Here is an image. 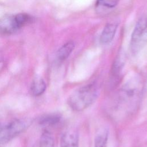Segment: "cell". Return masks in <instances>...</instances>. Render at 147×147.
I'll use <instances>...</instances> for the list:
<instances>
[{
  "label": "cell",
  "mask_w": 147,
  "mask_h": 147,
  "mask_svg": "<svg viewBox=\"0 0 147 147\" xmlns=\"http://www.w3.org/2000/svg\"><path fill=\"white\" fill-rule=\"evenodd\" d=\"M143 90L142 80L135 77L127 81L119 91L116 101L117 110L123 114L131 113L137 106Z\"/></svg>",
  "instance_id": "obj_1"
},
{
  "label": "cell",
  "mask_w": 147,
  "mask_h": 147,
  "mask_svg": "<svg viewBox=\"0 0 147 147\" xmlns=\"http://www.w3.org/2000/svg\"><path fill=\"white\" fill-rule=\"evenodd\" d=\"M99 88L96 82H91L75 90L68 99L70 108L75 111H82L92 105L98 98Z\"/></svg>",
  "instance_id": "obj_2"
},
{
  "label": "cell",
  "mask_w": 147,
  "mask_h": 147,
  "mask_svg": "<svg viewBox=\"0 0 147 147\" xmlns=\"http://www.w3.org/2000/svg\"><path fill=\"white\" fill-rule=\"evenodd\" d=\"M29 118H0V145L5 144L21 133L32 123Z\"/></svg>",
  "instance_id": "obj_3"
},
{
  "label": "cell",
  "mask_w": 147,
  "mask_h": 147,
  "mask_svg": "<svg viewBox=\"0 0 147 147\" xmlns=\"http://www.w3.org/2000/svg\"><path fill=\"white\" fill-rule=\"evenodd\" d=\"M147 44V16H143L137 22L130 41V52L137 54Z\"/></svg>",
  "instance_id": "obj_4"
},
{
  "label": "cell",
  "mask_w": 147,
  "mask_h": 147,
  "mask_svg": "<svg viewBox=\"0 0 147 147\" xmlns=\"http://www.w3.org/2000/svg\"><path fill=\"white\" fill-rule=\"evenodd\" d=\"M20 27L16 21L15 16H5L0 18V33L5 34H11Z\"/></svg>",
  "instance_id": "obj_5"
},
{
  "label": "cell",
  "mask_w": 147,
  "mask_h": 147,
  "mask_svg": "<svg viewBox=\"0 0 147 147\" xmlns=\"http://www.w3.org/2000/svg\"><path fill=\"white\" fill-rule=\"evenodd\" d=\"M60 147H79V134L75 129H69L62 135Z\"/></svg>",
  "instance_id": "obj_6"
},
{
  "label": "cell",
  "mask_w": 147,
  "mask_h": 147,
  "mask_svg": "<svg viewBox=\"0 0 147 147\" xmlns=\"http://www.w3.org/2000/svg\"><path fill=\"white\" fill-rule=\"evenodd\" d=\"M117 25L115 24H107L100 35V41L102 44H107L110 42L113 39L116 30Z\"/></svg>",
  "instance_id": "obj_7"
},
{
  "label": "cell",
  "mask_w": 147,
  "mask_h": 147,
  "mask_svg": "<svg viewBox=\"0 0 147 147\" xmlns=\"http://www.w3.org/2000/svg\"><path fill=\"white\" fill-rule=\"evenodd\" d=\"M47 84L45 81L40 77H36L30 85V93L33 96H38L45 92Z\"/></svg>",
  "instance_id": "obj_8"
},
{
  "label": "cell",
  "mask_w": 147,
  "mask_h": 147,
  "mask_svg": "<svg viewBox=\"0 0 147 147\" xmlns=\"http://www.w3.org/2000/svg\"><path fill=\"white\" fill-rule=\"evenodd\" d=\"M75 48V44L72 41H69L61 46L57 51L56 57L59 61L62 62L67 59L72 53Z\"/></svg>",
  "instance_id": "obj_9"
},
{
  "label": "cell",
  "mask_w": 147,
  "mask_h": 147,
  "mask_svg": "<svg viewBox=\"0 0 147 147\" xmlns=\"http://www.w3.org/2000/svg\"><path fill=\"white\" fill-rule=\"evenodd\" d=\"M124 63L125 56L123 52H121L118 55L112 67L111 77L113 78V79H114L115 80H117V79H118L121 74V71L122 69L123 66L124 65Z\"/></svg>",
  "instance_id": "obj_10"
},
{
  "label": "cell",
  "mask_w": 147,
  "mask_h": 147,
  "mask_svg": "<svg viewBox=\"0 0 147 147\" xmlns=\"http://www.w3.org/2000/svg\"><path fill=\"white\" fill-rule=\"evenodd\" d=\"M109 138V130L102 128L98 131L94 140V147H107Z\"/></svg>",
  "instance_id": "obj_11"
},
{
  "label": "cell",
  "mask_w": 147,
  "mask_h": 147,
  "mask_svg": "<svg viewBox=\"0 0 147 147\" xmlns=\"http://www.w3.org/2000/svg\"><path fill=\"white\" fill-rule=\"evenodd\" d=\"M61 119V117L57 114H48L41 117L39 123L44 126H52L58 123Z\"/></svg>",
  "instance_id": "obj_12"
},
{
  "label": "cell",
  "mask_w": 147,
  "mask_h": 147,
  "mask_svg": "<svg viewBox=\"0 0 147 147\" xmlns=\"http://www.w3.org/2000/svg\"><path fill=\"white\" fill-rule=\"evenodd\" d=\"M39 147H55V141L52 133L47 130H44L41 135Z\"/></svg>",
  "instance_id": "obj_13"
},
{
  "label": "cell",
  "mask_w": 147,
  "mask_h": 147,
  "mask_svg": "<svg viewBox=\"0 0 147 147\" xmlns=\"http://www.w3.org/2000/svg\"><path fill=\"white\" fill-rule=\"evenodd\" d=\"M15 17L20 28L27 24V22H28L30 20L29 16L24 13H20L15 15Z\"/></svg>",
  "instance_id": "obj_14"
},
{
  "label": "cell",
  "mask_w": 147,
  "mask_h": 147,
  "mask_svg": "<svg viewBox=\"0 0 147 147\" xmlns=\"http://www.w3.org/2000/svg\"><path fill=\"white\" fill-rule=\"evenodd\" d=\"M118 1L119 0H98L99 5L109 8L115 7L118 4Z\"/></svg>",
  "instance_id": "obj_15"
}]
</instances>
